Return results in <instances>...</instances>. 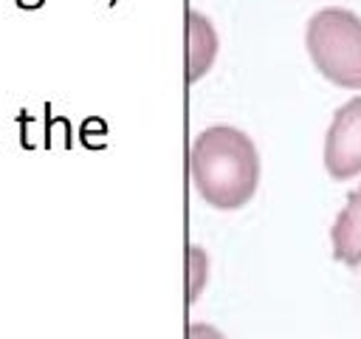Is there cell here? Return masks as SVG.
I'll list each match as a JSON object with an SVG mask.
<instances>
[{"instance_id":"cell-9","label":"cell","mask_w":361,"mask_h":339,"mask_svg":"<svg viewBox=\"0 0 361 339\" xmlns=\"http://www.w3.org/2000/svg\"><path fill=\"white\" fill-rule=\"evenodd\" d=\"M20 8H34V6H42V0H17Z\"/></svg>"},{"instance_id":"cell-8","label":"cell","mask_w":361,"mask_h":339,"mask_svg":"<svg viewBox=\"0 0 361 339\" xmlns=\"http://www.w3.org/2000/svg\"><path fill=\"white\" fill-rule=\"evenodd\" d=\"M17 121H20V144L25 147V150H31L34 147V138H31V127L37 124V119L31 116V113H17Z\"/></svg>"},{"instance_id":"cell-1","label":"cell","mask_w":361,"mask_h":339,"mask_svg":"<svg viewBox=\"0 0 361 339\" xmlns=\"http://www.w3.org/2000/svg\"><path fill=\"white\" fill-rule=\"evenodd\" d=\"M189 172L197 195L209 206L240 209L257 192L259 153L243 130L231 124H212L192 141Z\"/></svg>"},{"instance_id":"cell-2","label":"cell","mask_w":361,"mask_h":339,"mask_svg":"<svg viewBox=\"0 0 361 339\" xmlns=\"http://www.w3.org/2000/svg\"><path fill=\"white\" fill-rule=\"evenodd\" d=\"M307 54L333 85L361 90V20L350 8H322L307 20Z\"/></svg>"},{"instance_id":"cell-6","label":"cell","mask_w":361,"mask_h":339,"mask_svg":"<svg viewBox=\"0 0 361 339\" xmlns=\"http://www.w3.org/2000/svg\"><path fill=\"white\" fill-rule=\"evenodd\" d=\"M206 274H209V257L200 246H189V302H195L203 291V282H206Z\"/></svg>"},{"instance_id":"cell-5","label":"cell","mask_w":361,"mask_h":339,"mask_svg":"<svg viewBox=\"0 0 361 339\" xmlns=\"http://www.w3.org/2000/svg\"><path fill=\"white\" fill-rule=\"evenodd\" d=\"M186 40H189V62H186V79L197 82L217 56V31L212 20L200 11L186 14Z\"/></svg>"},{"instance_id":"cell-3","label":"cell","mask_w":361,"mask_h":339,"mask_svg":"<svg viewBox=\"0 0 361 339\" xmlns=\"http://www.w3.org/2000/svg\"><path fill=\"white\" fill-rule=\"evenodd\" d=\"M324 170L336 181H350L361 172V96L333 113L324 136Z\"/></svg>"},{"instance_id":"cell-4","label":"cell","mask_w":361,"mask_h":339,"mask_svg":"<svg viewBox=\"0 0 361 339\" xmlns=\"http://www.w3.org/2000/svg\"><path fill=\"white\" fill-rule=\"evenodd\" d=\"M333 257L344 266H361V184L347 195L344 209L336 215L333 229Z\"/></svg>"},{"instance_id":"cell-7","label":"cell","mask_w":361,"mask_h":339,"mask_svg":"<svg viewBox=\"0 0 361 339\" xmlns=\"http://www.w3.org/2000/svg\"><path fill=\"white\" fill-rule=\"evenodd\" d=\"M186 339H226V336L209 322H192L186 331Z\"/></svg>"}]
</instances>
